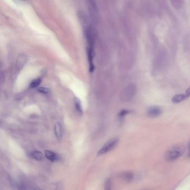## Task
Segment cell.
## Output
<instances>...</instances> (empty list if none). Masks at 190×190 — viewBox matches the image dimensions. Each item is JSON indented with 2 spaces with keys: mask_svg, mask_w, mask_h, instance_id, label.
Masks as SVG:
<instances>
[{
  "mask_svg": "<svg viewBox=\"0 0 190 190\" xmlns=\"http://www.w3.org/2000/svg\"><path fill=\"white\" fill-rule=\"evenodd\" d=\"M185 152L184 145L178 144L171 147L165 153V158L168 161H174L182 156Z\"/></svg>",
  "mask_w": 190,
  "mask_h": 190,
  "instance_id": "obj_1",
  "label": "cell"
},
{
  "mask_svg": "<svg viewBox=\"0 0 190 190\" xmlns=\"http://www.w3.org/2000/svg\"><path fill=\"white\" fill-rule=\"evenodd\" d=\"M119 142L117 138H112L107 142L98 152V156H102L114 149Z\"/></svg>",
  "mask_w": 190,
  "mask_h": 190,
  "instance_id": "obj_2",
  "label": "cell"
},
{
  "mask_svg": "<svg viewBox=\"0 0 190 190\" xmlns=\"http://www.w3.org/2000/svg\"><path fill=\"white\" fill-rule=\"evenodd\" d=\"M136 91V88L133 85H130L124 90V92L122 93L123 99L125 101L130 100L134 95Z\"/></svg>",
  "mask_w": 190,
  "mask_h": 190,
  "instance_id": "obj_3",
  "label": "cell"
},
{
  "mask_svg": "<svg viewBox=\"0 0 190 190\" xmlns=\"http://www.w3.org/2000/svg\"><path fill=\"white\" fill-rule=\"evenodd\" d=\"M162 113V109L159 106H151L147 110V115L151 118L158 117Z\"/></svg>",
  "mask_w": 190,
  "mask_h": 190,
  "instance_id": "obj_4",
  "label": "cell"
},
{
  "mask_svg": "<svg viewBox=\"0 0 190 190\" xmlns=\"http://www.w3.org/2000/svg\"><path fill=\"white\" fill-rule=\"evenodd\" d=\"M86 39H87V44H88V47L91 49H94V37H93V30L90 28H87L86 31Z\"/></svg>",
  "mask_w": 190,
  "mask_h": 190,
  "instance_id": "obj_5",
  "label": "cell"
},
{
  "mask_svg": "<svg viewBox=\"0 0 190 190\" xmlns=\"http://www.w3.org/2000/svg\"><path fill=\"white\" fill-rule=\"evenodd\" d=\"M44 156L47 159L51 162H56L60 160L59 156L52 151H44Z\"/></svg>",
  "mask_w": 190,
  "mask_h": 190,
  "instance_id": "obj_6",
  "label": "cell"
},
{
  "mask_svg": "<svg viewBox=\"0 0 190 190\" xmlns=\"http://www.w3.org/2000/svg\"><path fill=\"white\" fill-rule=\"evenodd\" d=\"M54 133L57 140H60L62 137V128L61 124L57 122L54 125Z\"/></svg>",
  "mask_w": 190,
  "mask_h": 190,
  "instance_id": "obj_7",
  "label": "cell"
},
{
  "mask_svg": "<svg viewBox=\"0 0 190 190\" xmlns=\"http://www.w3.org/2000/svg\"><path fill=\"white\" fill-rule=\"evenodd\" d=\"M88 9H89V11H90V15H91V16L93 18H95L96 13H97V9H96V3L93 1H89Z\"/></svg>",
  "mask_w": 190,
  "mask_h": 190,
  "instance_id": "obj_8",
  "label": "cell"
},
{
  "mask_svg": "<svg viewBox=\"0 0 190 190\" xmlns=\"http://www.w3.org/2000/svg\"><path fill=\"white\" fill-rule=\"evenodd\" d=\"M187 98H188L185 93L182 94H179V95H176L172 97V101L174 103H179L180 102L186 99Z\"/></svg>",
  "mask_w": 190,
  "mask_h": 190,
  "instance_id": "obj_9",
  "label": "cell"
},
{
  "mask_svg": "<svg viewBox=\"0 0 190 190\" xmlns=\"http://www.w3.org/2000/svg\"><path fill=\"white\" fill-rule=\"evenodd\" d=\"M31 156L36 160L42 161L44 160V156L42 152L38 151H33L31 153Z\"/></svg>",
  "mask_w": 190,
  "mask_h": 190,
  "instance_id": "obj_10",
  "label": "cell"
},
{
  "mask_svg": "<svg viewBox=\"0 0 190 190\" xmlns=\"http://www.w3.org/2000/svg\"><path fill=\"white\" fill-rule=\"evenodd\" d=\"M122 178L127 182L132 181L134 178V174L132 172H125L122 173Z\"/></svg>",
  "mask_w": 190,
  "mask_h": 190,
  "instance_id": "obj_11",
  "label": "cell"
},
{
  "mask_svg": "<svg viewBox=\"0 0 190 190\" xmlns=\"http://www.w3.org/2000/svg\"><path fill=\"white\" fill-rule=\"evenodd\" d=\"M41 80L40 79H35L33 80L30 84V87L31 88H35L38 86V85L41 83Z\"/></svg>",
  "mask_w": 190,
  "mask_h": 190,
  "instance_id": "obj_12",
  "label": "cell"
},
{
  "mask_svg": "<svg viewBox=\"0 0 190 190\" xmlns=\"http://www.w3.org/2000/svg\"><path fill=\"white\" fill-rule=\"evenodd\" d=\"M75 108H76V111H77V112H78L79 113H81L82 112L81 106L80 101H79L78 99H75Z\"/></svg>",
  "mask_w": 190,
  "mask_h": 190,
  "instance_id": "obj_13",
  "label": "cell"
},
{
  "mask_svg": "<svg viewBox=\"0 0 190 190\" xmlns=\"http://www.w3.org/2000/svg\"><path fill=\"white\" fill-rule=\"evenodd\" d=\"M111 181L110 179H107L105 184L104 190H111Z\"/></svg>",
  "mask_w": 190,
  "mask_h": 190,
  "instance_id": "obj_14",
  "label": "cell"
},
{
  "mask_svg": "<svg viewBox=\"0 0 190 190\" xmlns=\"http://www.w3.org/2000/svg\"><path fill=\"white\" fill-rule=\"evenodd\" d=\"M171 2L172 3V5L174 7H176L177 9H179V7H181L182 6V1H171Z\"/></svg>",
  "mask_w": 190,
  "mask_h": 190,
  "instance_id": "obj_15",
  "label": "cell"
},
{
  "mask_svg": "<svg viewBox=\"0 0 190 190\" xmlns=\"http://www.w3.org/2000/svg\"><path fill=\"white\" fill-rule=\"evenodd\" d=\"M38 91L39 92L43 93V94H47L49 93V89L46 88H43V87L38 88Z\"/></svg>",
  "mask_w": 190,
  "mask_h": 190,
  "instance_id": "obj_16",
  "label": "cell"
},
{
  "mask_svg": "<svg viewBox=\"0 0 190 190\" xmlns=\"http://www.w3.org/2000/svg\"><path fill=\"white\" fill-rule=\"evenodd\" d=\"M129 113V112L128 111H122L121 112H120V113L119 114V118H123L125 117L126 115H127L128 113Z\"/></svg>",
  "mask_w": 190,
  "mask_h": 190,
  "instance_id": "obj_17",
  "label": "cell"
},
{
  "mask_svg": "<svg viewBox=\"0 0 190 190\" xmlns=\"http://www.w3.org/2000/svg\"><path fill=\"white\" fill-rule=\"evenodd\" d=\"M18 190H26V188L23 184H20L18 187Z\"/></svg>",
  "mask_w": 190,
  "mask_h": 190,
  "instance_id": "obj_18",
  "label": "cell"
},
{
  "mask_svg": "<svg viewBox=\"0 0 190 190\" xmlns=\"http://www.w3.org/2000/svg\"><path fill=\"white\" fill-rule=\"evenodd\" d=\"M185 94L186 95H187V98L190 97V87H189V88H187V89L186 90V92H185Z\"/></svg>",
  "mask_w": 190,
  "mask_h": 190,
  "instance_id": "obj_19",
  "label": "cell"
},
{
  "mask_svg": "<svg viewBox=\"0 0 190 190\" xmlns=\"http://www.w3.org/2000/svg\"><path fill=\"white\" fill-rule=\"evenodd\" d=\"M31 190H42L41 189H40V187H32L31 188Z\"/></svg>",
  "mask_w": 190,
  "mask_h": 190,
  "instance_id": "obj_20",
  "label": "cell"
},
{
  "mask_svg": "<svg viewBox=\"0 0 190 190\" xmlns=\"http://www.w3.org/2000/svg\"><path fill=\"white\" fill-rule=\"evenodd\" d=\"M189 156H190V143L189 144Z\"/></svg>",
  "mask_w": 190,
  "mask_h": 190,
  "instance_id": "obj_21",
  "label": "cell"
}]
</instances>
